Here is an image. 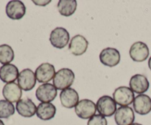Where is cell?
I'll return each mask as SVG.
<instances>
[{
  "mask_svg": "<svg viewBox=\"0 0 151 125\" xmlns=\"http://www.w3.org/2000/svg\"><path fill=\"white\" fill-rule=\"evenodd\" d=\"M75 74L71 69H61L58 71L53 79V85L56 89L63 90L69 88L75 80Z\"/></svg>",
  "mask_w": 151,
  "mask_h": 125,
  "instance_id": "obj_1",
  "label": "cell"
},
{
  "mask_svg": "<svg viewBox=\"0 0 151 125\" xmlns=\"http://www.w3.org/2000/svg\"><path fill=\"white\" fill-rule=\"evenodd\" d=\"M100 60L105 66L114 67L120 61V53L116 49L106 48L100 52Z\"/></svg>",
  "mask_w": 151,
  "mask_h": 125,
  "instance_id": "obj_10",
  "label": "cell"
},
{
  "mask_svg": "<svg viewBox=\"0 0 151 125\" xmlns=\"http://www.w3.org/2000/svg\"><path fill=\"white\" fill-rule=\"evenodd\" d=\"M131 125H142V124H139V123H134L133 124H131Z\"/></svg>",
  "mask_w": 151,
  "mask_h": 125,
  "instance_id": "obj_28",
  "label": "cell"
},
{
  "mask_svg": "<svg viewBox=\"0 0 151 125\" xmlns=\"http://www.w3.org/2000/svg\"><path fill=\"white\" fill-rule=\"evenodd\" d=\"M16 110L20 116L25 118L32 117L36 113L37 107L30 99H20L16 106Z\"/></svg>",
  "mask_w": 151,
  "mask_h": 125,
  "instance_id": "obj_18",
  "label": "cell"
},
{
  "mask_svg": "<svg viewBox=\"0 0 151 125\" xmlns=\"http://www.w3.org/2000/svg\"><path fill=\"white\" fill-rule=\"evenodd\" d=\"M4 98L10 102L17 103L21 99L22 96V88L15 82L6 84L2 89Z\"/></svg>",
  "mask_w": 151,
  "mask_h": 125,
  "instance_id": "obj_17",
  "label": "cell"
},
{
  "mask_svg": "<svg viewBox=\"0 0 151 125\" xmlns=\"http://www.w3.org/2000/svg\"><path fill=\"white\" fill-rule=\"evenodd\" d=\"M88 46V41L82 35H77L71 39L69 50L75 56H81L86 51Z\"/></svg>",
  "mask_w": 151,
  "mask_h": 125,
  "instance_id": "obj_13",
  "label": "cell"
},
{
  "mask_svg": "<svg viewBox=\"0 0 151 125\" xmlns=\"http://www.w3.org/2000/svg\"><path fill=\"white\" fill-rule=\"evenodd\" d=\"M6 14L13 20H19L24 16L26 7L22 1L19 0L10 1L6 5Z\"/></svg>",
  "mask_w": 151,
  "mask_h": 125,
  "instance_id": "obj_9",
  "label": "cell"
},
{
  "mask_svg": "<svg viewBox=\"0 0 151 125\" xmlns=\"http://www.w3.org/2000/svg\"><path fill=\"white\" fill-rule=\"evenodd\" d=\"M87 125H108V121L104 116L100 114L94 115L88 119Z\"/></svg>",
  "mask_w": 151,
  "mask_h": 125,
  "instance_id": "obj_24",
  "label": "cell"
},
{
  "mask_svg": "<svg viewBox=\"0 0 151 125\" xmlns=\"http://www.w3.org/2000/svg\"><path fill=\"white\" fill-rule=\"evenodd\" d=\"M14 59V51L10 46L7 44L0 45V63L3 65L10 64Z\"/></svg>",
  "mask_w": 151,
  "mask_h": 125,
  "instance_id": "obj_22",
  "label": "cell"
},
{
  "mask_svg": "<svg viewBox=\"0 0 151 125\" xmlns=\"http://www.w3.org/2000/svg\"><path fill=\"white\" fill-rule=\"evenodd\" d=\"M130 88L133 92L137 94H142L146 92L149 89L150 83L145 75L143 74H135L131 78L129 82Z\"/></svg>",
  "mask_w": 151,
  "mask_h": 125,
  "instance_id": "obj_14",
  "label": "cell"
},
{
  "mask_svg": "<svg viewBox=\"0 0 151 125\" xmlns=\"http://www.w3.org/2000/svg\"><path fill=\"white\" fill-rule=\"evenodd\" d=\"M114 119L117 125H131L135 120V115L131 107H120L115 113Z\"/></svg>",
  "mask_w": 151,
  "mask_h": 125,
  "instance_id": "obj_11",
  "label": "cell"
},
{
  "mask_svg": "<svg viewBox=\"0 0 151 125\" xmlns=\"http://www.w3.org/2000/svg\"><path fill=\"white\" fill-rule=\"evenodd\" d=\"M19 69L13 64L3 65L0 67V79L5 83L13 82L19 77Z\"/></svg>",
  "mask_w": 151,
  "mask_h": 125,
  "instance_id": "obj_19",
  "label": "cell"
},
{
  "mask_svg": "<svg viewBox=\"0 0 151 125\" xmlns=\"http://www.w3.org/2000/svg\"><path fill=\"white\" fill-rule=\"evenodd\" d=\"M60 102L66 108H73L79 102V95L74 88L63 90L60 94Z\"/></svg>",
  "mask_w": 151,
  "mask_h": 125,
  "instance_id": "obj_15",
  "label": "cell"
},
{
  "mask_svg": "<svg viewBox=\"0 0 151 125\" xmlns=\"http://www.w3.org/2000/svg\"><path fill=\"white\" fill-rule=\"evenodd\" d=\"M97 110L100 115L104 117H110L116 111V104L114 99L109 96H103L97 100Z\"/></svg>",
  "mask_w": 151,
  "mask_h": 125,
  "instance_id": "obj_2",
  "label": "cell"
},
{
  "mask_svg": "<svg viewBox=\"0 0 151 125\" xmlns=\"http://www.w3.org/2000/svg\"><path fill=\"white\" fill-rule=\"evenodd\" d=\"M50 1H32V2L35 4H36V5L45 6L48 4L49 3H50Z\"/></svg>",
  "mask_w": 151,
  "mask_h": 125,
  "instance_id": "obj_25",
  "label": "cell"
},
{
  "mask_svg": "<svg viewBox=\"0 0 151 125\" xmlns=\"http://www.w3.org/2000/svg\"><path fill=\"white\" fill-rule=\"evenodd\" d=\"M58 12L61 16H70L75 13L77 9V1L75 0H60L58 3Z\"/></svg>",
  "mask_w": 151,
  "mask_h": 125,
  "instance_id": "obj_21",
  "label": "cell"
},
{
  "mask_svg": "<svg viewBox=\"0 0 151 125\" xmlns=\"http://www.w3.org/2000/svg\"><path fill=\"white\" fill-rule=\"evenodd\" d=\"M69 33L63 27H56L50 33V41L52 45L57 49H63L69 43Z\"/></svg>",
  "mask_w": 151,
  "mask_h": 125,
  "instance_id": "obj_5",
  "label": "cell"
},
{
  "mask_svg": "<svg viewBox=\"0 0 151 125\" xmlns=\"http://www.w3.org/2000/svg\"><path fill=\"white\" fill-rule=\"evenodd\" d=\"M57 96V89L54 85L44 83L38 86L35 91V96L42 103H50Z\"/></svg>",
  "mask_w": 151,
  "mask_h": 125,
  "instance_id": "obj_6",
  "label": "cell"
},
{
  "mask_svg": "<svg viewBox=\"0 0 151 125\" xmlns=\"http://www.w3.org/2000/svg\"><path fill=\"white\" fill-rule=\"evenodd\" d=\"M15 113L14 105L7 100H0V119H8Z\"/></svg>",
  "mask_w": 151,
  "mask_h": 125,
  "instance_id": "obj_23",
  "label": "cell"
},
{
  "mask_svg": "<svg viewBox=\"0 0 151 125\" xmlns=\"http://www.w3.org/2000/svg\"><path fill=\"white\" fill-rule=\"evenodd\" d=\"M75 111L77 116L82 119H88L95 115L97 106L90 99H82L75 106Z\"/></svg>",
  "mask_w": 151,
  "mask_h": 125,
  "instance_id": "obj_4",
  "label": "cell"
},
{
  "mask_svg": "<svg viewBox=\"0 0 151 125\" xmlns=\"http://www.w3.org/2000/svg\"><path fill=\"white\" fill-rule=\"evenodd\" d=\"M35 74L29 69H25L19 73L18 85L24 91H31L36 84Z\"/></svg>",
  "mask_w": 151,
  "mask_h": 125,
  "instance_id": "obj_7",
  "label": "cell"
},
{
  "mask_svg": "<svg viewBox=\"0 0 151 125\" xmlns=\"http://www.w3.org/2000/svg\"><path fill=\"white\" fill-rule=\"evenodd\" d=\"M56 107L52 103H42L37 107L36 115L41 120L49 121L55 116Z\"/></svg>",
  "mask_w": 151,
  "mask_h": 125,
  "instance_id": "obj_20",
  "label": "cell"
},
{
  "mask_svg": "<svg viewBox=\"0 0 151 125\" xmlns=\"http://www.w3.org/2000/svg\"><path fill=\"white\" fill-rule=\"evenodd\" d=\"M148 66H149V69L151 70V57H150V59H149L148 60Z\"/></svg>",
  "mask_w": 151,
  "mask_h": 125,
  "instance_id": "obj_26",
  "label": "cell"
},
{
  "mask_svg": "<svg viewBox=\"0 0 151 125\" xmlns=\"http://www.w3.org/2000/svg\"><path fill=\"white\" fill-rule=\"evenodd\" d=\"M133 104L136 113L141 116L148 114L151 111V98L145 94H139L136 96Z\"/></svg>",
  "mask_w": 151,
  "mask_h": 125,
  "instance_id": "obj_16",
  "label": "cell"
},
{
  "mask_svg": "<svg viewBox=\"0 0 151 125\" xmlns=\"http://www.w3.org/2000/svg\"><path fill=\"white\" fill-rule=\"evenodd\" d=\"M0 125H4V122L2 121L1 120V119H0Z\"/></svg>",
  "mask_w": 151,
  "mask_h": 125,
  "instance_id": "obj_27",
  "label": "cell"
},
{
  "mask_svg": "<svg viewBox=\"0 0 151 125\" xmlns=\"http://www.w3.org/2000/svg\"><path fill=\"white\" fill-rule=\"evenodd\" d=\"M35 74L36 79L38 82L47 83L54 79L55 75V69L54 66L51 63H44L37 68Z\"/></svg>",
  "mask_w": 151,
  "mask_h": 125,
  "instance_id": "obj_12",
  "label": "cell"
},
{
  "mask_svg": "<svg viewBox=\"0 0 151 125\" xmlns=\"http://www.w3.org/2000/svg\"><path fill=\"white\" fill-rule=\"evenodd\" d=\"M130 57L134 61L137 63H141L147 60L149 57L150 51L148 46L145 43L138 41L131 46L129 51Z\"/></svg>",
  "mask_w": 151,
  "mask_h": 125,
  "instance_id": "obj_8",
  "label": "cell"
},
{
  "mask_svg": "<svg viewBox=\"0 0 151 125\" xmlns=\"http://www.w3.org/2000/svg\"><path fill=\"white\" fill-rule=\"evenodd\" d=\"M113 98L116 104L121 107H126L134 102L135 97L131 88L126 86H120L114 91Z\"/></svg>",
  "mask_w": 151,
  "mask_h": 125,
  "instance_id": "obj_3",
  "label": "cell"
}]
</instances>
